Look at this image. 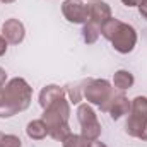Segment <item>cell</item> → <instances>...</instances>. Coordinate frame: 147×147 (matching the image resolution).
Here are the masks:
<instances>
[{
	"label": "cell",
	"mask_w": 147,
	"mask_h": 147,
	"mask_svg": "<svg viewBox=\"0 0 147 147\" xmlns=\"http://www.w3.org/2000/svg\"><path fill=\"white\" fill-rule=\"evenodd\" d=\"M33 99V87L22 79L14 77L3 86V101L0 105V118H10L28 110Z\"/></svg>",
	"instance_id": "6da1fadb"
},
{
	"label": "cell",
	"mask_w": 147,
	"mask_h": 147,
	"mask_svg": "<svg viewBox=\"0 0 147 147\" xmlns=\"http://www.w3.org/2000/svg\"><path fill=\"white\" fill-rule=\"evenodd\" d=\"M69 118H70V103L67 101V98H60L45 108L41 120L48 128V135L62 142L70 134Z\"/></svg>",
	"instance_id": "7a4b0ae2"
},
{
	"label": "cell",
	"mask_w": 147,
	"mask_h": 147,
	"mask_svg": "<svg viewBox=\"0 0 147 147\" xmlns=\"http://www.w3.org/2000/svg\"><path fill=\"white\" fill-rule=\"evenodd\" d=\"M125 132L130 137L147 140V96H137L130 101Z\"/></svg>",
	"instance_id": "3957f363"
},
{
	"label": "cell",
	"mask_w": 147,
	"mask_h": 147,
	"mask_svg": "<svg viewBox=\"0 0 147 147\" xmlns=\"http://www.w3.org/2000/svg\"><path fill=\"white\" fill-rule=\"evenodd\" d=\"M82 92L89 105H96L101 108L115 92V87L106 79H87L82 82Z\"/></svg>",
	"instance_id": "277c9868"
},
{
	"label": "cell",
	"mask_w": 147,
	"mask_h": 147,
	"mask_svg": "<svg viewBox=\"0 0 147 147\" xmlns=\"http://www.w3.org/2000/svg\"><path fill=\"white\" fill-rule=\"evenodd\" d=\"M77 120L80 123V135H84L87 140H98L101 135V123L98 120V115L91 108L89 103L79 105L77 108Z\"/></svg>",
	"instance_id": "5b68a950"
},
{
	"label": "cell",
	"mask_w": 147,
	"mask_h": 147,
	"mask_svg": "<svg viewBox=\"0 0 147 147\" xmlns=\"http://www.w3.org/2000/svg\"><path fill=\"white\" fill-rule=\"evenodd\" d=\"M111 45L121 55H127V53L134 51V48L137 45V31H135V28L132 24H127V22L120 21V24L116 28V33L111 38Z\"/></svg>",
	"instance_id": "8992f818"
},
{
	"label": "cell",
	"mask_w": 147,
	"mask_h": 147,
	"mask_svg": "<svg viewBox=\"0 0 147 147\" xmlns=\"http://www.w3.org/2000/svg\"><path fill=\"white\" fill-rule=\"evenodd\" d=\"M62 14L72 24H86L89 21V5L82 0H63Z\"/></svg>",
	"instance_id": "52a82bcc"
},
{
	"label": "cell",
	"mask_w": 147,
	"mask_h": 147,
	"mask_svg": "<svg viewBox=\"0 0 147 147\" xmlns=\"http://www.w3.org/2000/svg\"><path fill=\"white\" fill-rule=\"evenodd\" d=\"M101 111H105V113H110L111 120H120L121 116H125V115H128V111H130V99L123 94V91H120V92H113L111 94V98L101 106Z\"/></svg>",
	"instance_id": "ba28073f"
},
{
	"label": "cell",
	"mask_w": 147,
	"mask_h": 147,
	"mask_svg": "<svg viewBox=\"0 0 147 147\" xmlns=\"http://www.w3.org/2000/svg\"><path fill=\"white\" fill-rule=\"evenodd\" d=\"M2 36L5 38L7 43L10 45H19L24 41L26 36V28L19 19H7L2 24Z\"/></svg>",
	"instance_id": "9c48e42d"
},
{
	"label": "cell",
	"mask_w": 147,
	"mask_h": 147,
	"mask_svg": "<svg viewBox=\"0 0 147 147\" xmlns=\"http://www.w3.org/2000/svg\"><path fill=\"white\" fill-rule=\"evenodd\" d=\"M111 19V7L106 2H101V0H94L92 3H89V21L98 24L99 28Z\"/></svg>",
	"instance_id": "30bf717a"
},
{
	"label": "cell",
	"mask_w": 147,
	"mask_h": 147,
	"mask_svg": "<svg viewBox=\"0 0 147 147\" xmlns=\"http://www.w3.org/2000/svg\"><path fill=\"white\" fill-rule=\"evenodd\" d=\"M60 98H65V89L57 86V84H50V86H45L39 92V106L45 110L46 106H50L53 101L60 99Z\"/></svg>",
	"instance_id": "8fae6325"
},
{
	"label": "cell",
	"mask_w": 147,
	"mask_h": 147,
	"mask_svg": "<svg viewBox=\"0 0 147 147\" xmlns=\"http://www.w3.org/2000/svg\"><path fill=\"white\" fill-rule=\"evenodd\" d=\"M135 79H134V74L128 72V70H116L113 75V87L118 89V91H127L134 86Z\"/></svg>",
	"instance_id": "7c38bea8"
},
{
	"label": "cell",
	"mask_w": 147,
	"mask_h": 147,
	"mask_svg": "<svg viewBox=\"0 0 147 147\" xmlns=\"http://www.w3.org/2000/svg\"><path fill=\"white\" fill-rule=\"evenodd\" d=\"M26 134H28V137L33 139V140H43V139L48 135V128H46V125H45L43 120H33V121L28 123Z\"/></svg>",
	"instance_id": "4fadbf2b"
},
{
	"label": "cell",
	"mask_w": 147,
	"mask_h": 147,
	"mask_svg": "<svg viewBox=\"0 0 147 147\" xmlns=\"http://www.w3.org/2000/svg\"><path fill=\"white\" fill-rule=\"evenodd\" d=\"M99 34H101V29H99L98 24H94L91 21H87L86 24H82V39H84V43H87V45L96 43Z\"/></svg>",
	"instance_id": "5bb4252c"
},
{
	"label": "cell",
	"mask_w": 147,
	"mask_h": 147,
	"mask_svg": "<svg viewBox=\"0 0 147 147\" xmlns=\"http://www.w3.org/2000/svg\"><path fill=\"white\" fill-rule=\"evenodd\" d=\"M91 140H87L84 135L80 134H69L63 140H62V146L63 147H89Z\"/></svg>",
	"instance_id": "9a60e30c"
},
{
	"label": "cell",
	"mask_w": 147,
	"mask_h": 147,
	"mask_svg": "<svg viewBox=\"0 0 147 147\" xmlns=\"http://www.w3.org/2000/svg\"><path fill=\"white\" fill-rule=\"evenodd\" d=\"M118 24H120V21L118 19H115V17H111V19H108L99 29H101V36L105 38V39H108V41H111V38H113V34L116 33V28H118Z\"/></svg>",
	"instance_id": "2e32d148"
},
{
	"label": "cell",
	"mask_w": 147,
	"mask_h": 147,
	"mask_svg": "<svg viewBox=\"0 0 147 147\" xmlns=\"http://www.w3.org/2000/svg\"><path fill=\"white\" fill-rule=\"evenodd\" d=\"M65 94L69 96V103H74V105H79L80 103V98H82V94H80V86L79 84H69L67 87H65Z\"/></svg>",
	"instance_id": "e0dca14e"
},
{
	"label": "cell",
	"mask_w": 147,
	"mask_h": 147,
	"mask_svg": "<svg viewBox=\"0 0 147 147\" xmlns=\"http://www.w3.org/2000/svg\"><path fill=\"white\" fill-rule=\"evenodd\" d=\"M0 147H22V142L17 135L3 134L2 139H0Z\"/></svg>",
	"instance_id": "ac0fdd59"
},
{
	"label": "cell",
	"mask_w": 147,
	"mask_h": 147,
	"mask_svg": "<svg viewBox=\"0 0 147 147\" xmlns=\"http://www.w3.org/2000/svg\"><path fill=\"white\" fill-rule=\"evenodd\" d=\"M139 12H140V16L147 21V0H142L139 3Z\"/></svg>",
	"instance_id": "d6986e66"
},
{
	"label": "cell",
	"mask_w": 147,
	"mask_h": 147,
	"mask_svg": "<svg viewBox=\"0 0 147 147\" xmlns=\"http://www.w3.org/2000/svg\"><path fill=\"white\" fill-rule=\"evenodd\" d=\"M7 41H5V38L3 36H0V57H3L5 55V51H7Z\"/></svg>",
	"instance_id": "ffe728a7"
},
{
	"label": "cell",
	"mask_w": 147,
	"mask_h": 147,
	"mask_svg": "<svg viewBox=\"0 0 147 147\" xmlns=\"http://www.w3.org/2000/svg\"><path fill=\"white\" fill-rule=\"evenodd\" d=\"M127 7H139V3L142 2V0H121Z\"/></svg>",
	"instance_id": "44dd1931"
},
{
	"label": "cell",
	"mask_w": 147,
	"mask_h": 147,
	"mask_svg": "<svg viewBox=\"0 0 147 147\" xmlns=\"http://www.w3.org/2000/svg\"><path fill=\"white\" fill-rule=\"evenodd\" d=\"M5 82H7V72L0 67V87H2V86H5Z\"/></svg>",
	"instance_id": "7402d4cb"
},
{
	"label": "cell",
	"mask_w": 147,
	"mask_h": 147,
	"mask_svg": "<svg viewBox=\"0 0 147 147\" xmlns=\"http://www.w3.org/2000/svg\"><path fill=\"white\" fill-rule=\"evenodd\" d=\"M89 147H108L105 142H99V140H91Z\"/></svg>",
	"instance_id": "603a6c76"
},
{
	"label": "cell",
	"mask_w": 147,
	"mask_h": 147,
	"mask_svg": "<svg viewBox=\"0 0 147 147\" xmlns=\"http://www.w3.org/2000/svg\"><path fill=\"white\" fill-rule=\"evenodd\" d=\"M2 101H3V86L0 87V105H2Z\"/></svg>",
	"instance_id": "cb8c5ba5"
},
{
	"label": "cell",
	"mask_w": 147,
	"mask_h": 147,
	"mask_svg": "<svg viewBox=\"0 0 147 147\" xmlns=\"http://www.w3.org/2000/svg\"><path fill=\"white\" fill-rule=\"evenodd\" d=\"M2 3H12V2H16V0H0Z\"/></svg>",
	"instance_id": "d4e9b609"
},
{
	"label": "cell",
	"mask_w": 147,
	"mask_h": 147,
	"mask_svg": "<svg viewBox=\"0 0 147 147\" xmlns=\"http://www.w3.org/2000/svg\"><path fill=\"white\" fill-rule=\"evenodd\" d=\"M2 135H3V134H2V132H0V139H2Z\"/></svg>",
	"instance_id": "484cf974"
},
{
	"label": "cell",
	"mask_w": 147,
	"mask_h": 147,
	"mask_svg": "<svg viewBox=\"0 0 147 147\" xmlns=\"http://www.w3.org/2000/svg\"><path fill=\"white\" fill-rule=\"evenodd\" d=\"M89 2H94V0H89Z\"/></svg>",
	"instance_id": "4316f807"
}]
</instances>
